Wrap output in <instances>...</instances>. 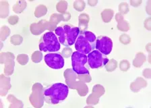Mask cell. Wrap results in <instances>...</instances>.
Masks as SVG:
<instances>
[{
	"label": "cell",
	"mask_w": 151,
	"mask_h": 108,
	"mask_svg": "<svg viewBox=\"0 0 151 108\" xmlns=\"http://www.w3.org/2000/svg\"><path fill=\"white\" fill-rule=\"evenodd\" d=\"M88 62L86 55L79 52L74 51L72 55V68L74 72L77 74H88V70L85 68L84 65Z\"/></svg>",
	"instance_id": "5"
},
{
	"label": "cell",
	"mask_w": 151,
	"mask_h": 108,
	"mask_svg": "<svg viewBox=\"0 0 151 108\" xmlns=\"http://www.w3.org/2000/svg\"><path fill=\"white\" fill-rule=\"evenodd\" d=\"M96 50L101 53L107 55L111 52L113 48L112 40L106 36H99L96 38Z\"/></svg>",
	"instance_id": "7"
},
{
	"label": "cell",
	"mask_w": 151,
	"mask_h": 108,
	"mask_svg": "<svg viewBox=\"0 0 151 108\" xmlns=\"http://www.w3.org/2000/svg\"><path fill=\"white\" fill-rule=\"evenodd\" d=\"M96 43L95 35L92 32L84 31L79 34L75 42V48L77 51L86 55L96 48Z\"/></svg>",
	"instance_id": "3"
},
{
	"label": "cell",
	"mask_w": 151,
	"mask_h": 108,
	"mask_svg": "<svg viewBox=\"0 0 151 108\" xmlns=\"http://www.w3.org/2000/svg\"><path fill=\"white\" fill-rule=\"evenodd\" d=\"M43 95L45 102L51 104H58L68 97V87L65 84L55 83L46 89Z\"/></svg>",
	"instance_id": "1"
},
{
	"label": "cell",
	"mask_w": 151,
	"mask_h": 108,
	"mask_svg": "<svg viewBox=\"0 0 151 108\" xmlns=\"http://www.w3.org/2000/svg\"><path fill=\"white\" fill-rule=\"evenodd\" d=\"M45 62L53 69H61L64 66V60L60 53H48L45 56Z\"/></svg>",
	"instance_id": "8"
},
{
	"label": "cell",
	"mask_w": 151,
	"mask_h": 108,
	"mask_svg": "<svg viewBox=\"0 0 151 108\" xmlns=\"http://www.w3.org/2000/svg\"><path fill=\"white\" fill-rule=\"evenodd\" d=\"M55 32L59 37V41L61 44L65 47H70L75 43L80 34V30L78 27L65 24L58 27Z\"/></svg>",
	"instance_id": "2"
},
{
	"label": "cell",
	"mask_w": 151,
	"mask_h": 108,
	"mask_svg": "<svg viewBox=\"0 0 151 108\" xmlns=\"http://www.w3.org/2000/svg\"><path fill=\"white\" fill-rule=\"evenodd\" d=\"M60 43L53 32H48L42 36L39 43V49L42 51L55 52L60 50Z\"/></svg>",
	"instance_id": "4"
},
{
	"label": "cell",
	"mask_w": 151,
	"mask_h": 108,
	"mask_svg": "<svg viewBox=\"0 0 151 108\" xmlns=\"http://www.w3.org/2000/svg\"><path fill=\"white\" fill-rule=\"evenodd\" d=\"M105 55L101 53L98 50H93L88 53V63L91 68L95 69L104 67L109 62V59L106 58Z\"/></svg>",
	"instance_id": "6"
}]
</instances>
